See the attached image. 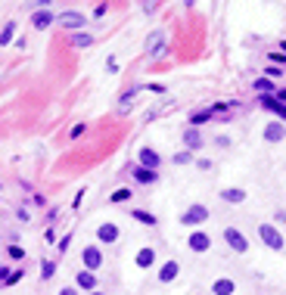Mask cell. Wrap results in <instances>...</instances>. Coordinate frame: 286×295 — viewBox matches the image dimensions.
<instances>
[{
    "label": "cell",
    "mask_w": 286,
    "mask_h": 295,
    "mask_svg": "<svg viewBox=\"0 0 286 295\" xmlns=\"http://www.w3.org/2000/svg\"><path fill=\"white\" fill-rule=\"evenodd\" d=\"M258 239L265 242L271 252H280L283 245H286V242H283V233L274 227V224H258Z\"/></svg>",
    "instance_id": "1"
},
{
    "label": "cell",
    "mask_w": 286,
    "mask_h": 295,
    "mask_svg": "<svg viewBox=\"0 0 286 295\" xmlns=\"http://www.w3.org/2000/svg\"><path fill=\"white\" fill-rule=\"evenodd\" d=\"M205 221H209V208L205 205H190L184 215H180V224H184V227H199Z\"/></svg>",
    "instance_id": "2"
},
{
    "label": "cell",
    "mask_w": 286,
    "mask_h": 295,
    "mask_svg": "<svg viewBox=\"0 0 286 295\" xmlns=\"http://www.w3.org/2000/svg\"><path fill=\"white\" fill-rule=\"evenodd\" d=\"M53 22H59V25H62V28H68V31H78V28H84V25H87V16L72 13V9H62V13L56 16Z\"/></svg>",
    "instance_id": "3"
},
{
    "label": "cell",
    "mask_w": 286,
    "mask_h": 295,
    "mask_svg": "<svg viewBox=\"0 0 286 295\" xmlns=\"http://www.w3.org/2000/svg\"><path fill=\"white\" fill-rule=\"evenodd\" d=\"M224 242H227V245H230V249H233L236 255H243V252H249V239H246V236H243V233H239L236 227H227V230H224Z\"/></svg>",
    "instance_id": "4"
},
{
    "label": "cell",
    "mask_w": 286,
    "mask_h": 295,
    "mask_svg": "<svg viewBox=\"0 0 286 295\" xmlns=\"http://www.w3.org/2000/svg\"><path fill=\"white\" fill-rule=\"evenodd\" d=\"M137 159H140V168H150V171H159V168H162V156H159L156 149H150V146H140Z\"/></svg>",
    "instance_id": "5"
},
{
    "label": "cell",
    "mask_w": 286,
    "mask_h": 295,
    "mask_svg": "<svg viewBox=\"0 0 286 295\" xmlns=\"http://www.w3.org/2000/svg\"><path fill=\"white\" fill-rule=\"evenodd\" d=\"M258 103H261V109L274 112V115H277V121H283V124H286V106H283L280 100H274L271 93H261V97H258Z\"/></svg>",
    "instance_id": "6"
},
{
    "label": "cell",
    "mask_w": 286,
    "mask_h": 295,
    "mask_svg": "<svg viewBox=\"0 0 286 295\" xmlns=\"http://www.w3.org/2000/svg\"><path fill=\"white\" fill-rule=\"evenodd\" d=\"M81 261H84V270H100V264H103V252L97 249V245H84V252H81Z\"/></svg>",
    "instance_id": "7"
},
{
    "label": "cell",
    "mask_w": 286,
    "mask_h": 295,
    "mask_svg": "<svg viewBox=\"0 0 286 295\" xmlns=\"http://www.w3.org/2000/svg\"><path fill=\"white\" fill-rule=\"evenodd\" d=\"M146 53H150V56H162L165 53V31H150V38H146Z\"/></svg>",
    "instance_id": "8"
},
{
    "label": "cell",
    "mask_w": 286,
    "mask_h": 295,
    "mask_svg": "<svg viewBox=\"0 0 286 295\" xmlns=\"http://www.w3.org/2000/svg\"><path fill=\"white\" fill-rule=\"evenodd\" d=\"M118 236H121V230H118V224H112V221H109V224H100V227H97V239H100L103 245H112Z\"/></svg>",
    "instance_id": "9"
},
{
    "label": "cell",
    "mask_w": 286,
    "mask_h": 295,
    "mask_svg": "<svg viewBox=\"0 0 286 295\" xmlns=\"http://www.w3.org/2000/svg\"><path fill=\"white\" fill-rule=\"evenodd\" d=\"M187 245H190V252H209L212 249V236L209 233H190Z\"/></svg>",
    "instance_id": "10"
},
{
    "label": "cell",
    "mask_w": 286,
    "mask_h": 295,
    "mask_svg": "<svg viewBox=\"0 0 286 295\" xmlns=\"http://www.w3.org/2000/svg\"><path fill=\"white\" fill-rule=\"evenodd\" d=\"M265 140H268V143H280V140H286V124L283 121H271L265 127Z\"/></svg>",
    "instance_id": "11"
},
{
    "label": "cell",
    "mask_w": 286,
    "mask_h": 295,
    "mask_svg": "<svg viewBox=\"0 0 286 295\" xmlns=\"http://www.w3.org/2000/svg\"><path fill=\"white\" fill-rule=\"evenodd\" d=\"M137 93H140V84L121 93V100H118V115H128V112L134 109V100H137Z\"/></svg>",
    "instance_id": "12"
},
{
    "label": "cell",
    "mask_w": 286,
    "mask_h": 295,
    "mask_svg": "<svg viewBox=\"0 0 286 295\" xmlns=\"http://www.w3.org/2000/svg\"><path fill=\"white\" fill-rule=\"evenodd\" d=\"M184 146H187V152L202 149V134H199V127H187V131H184Z\"/></svg>",
    "instance_id": "13"
},
{
    "label": "cell",
    "mask_w": 286,
    "mask_h": 295,
    "mask_svg": "<svg viewBox=\"0 0 286 295\" xmlns=\"http://www.w3.org/2000/svg\"><path fill=\"white\" fill-rule=\"evenodd\" d=\"M75 289H87V292H94V289H97V277L90 274V270H78V277H75Z\"/></svg>",
    "instance_id": "14"
},
{
    "label": "cell",
    "mask_w": 286,
    "mask_h": 295,
    "mask_svg": "<svg viewBox=\"0 0 286 295\" xmlns=\"http://www.w3.org/2000/svg\"><path fill=\"white\" fill-rule=\"evenodd\" d=\"M233 292H236V283L227 280V277H221V280L212 283V295H233Z\"/></svg>",
    "instance_id": "15"
},
{
    "label": "cell",
    "mask_w": 286,
    "mask_h": 295,
    "mask_svg": "<svg viewBox=\"0 0 286 295\" xmlns=\"http://www.w3.org/2000/svg\"><path fill=\"white\" fill-rule=\"evenodd\" d=\"M177 274H180V264H177V261H165V264H162V270H159V283H171V280H177Z\"/></svg>",
    "instance_id": "16"
},
{
    "label": "cell",
    "mask_w": 286,
    "mask_h": 295,
    "mask_svg": "<svg viewBox=\"0 0 286 295\" xmlns=\"http://www.w3.org/2000/svg\"><path fill=\"white\" fill-rule=\"evenodd\" d=\"M31 25L38 28V31H47V28L53 25V13H50V9H41V13H34V16H31Z\"/></svg>",
    "instance_id": "17"
},
{
    "label": "cell",
    "mask_w": 286,
    "mask_h": 295,
    "mask_svg": "<svg viewBox=\"0 0 286 295\" xmlns=\"http://www.w3.org/2000/svg\"><path fill=\"white\" fill-rule=\"evenodd\" d=\"M131 174H134V180H137V183H146V186H150V183H156V180H159V171H150V168H140V165H137V168H134Z\"/></svg>",
    "instance_id": "18"
},
{
    "label": "cell",
    "mask_w": 286,
    "mask_h": 295,
    "mask_svg": "<svg viewBox=\"0 0 286 295\" xmlns=\"http://www.w3.org/2000/svg\"><path fill=\"white\" fill-rule=\"evenodd\" d=\"M221 199L230 202V205H239V202H246V190H239V186H227V190H221Z\"/></svg>",
    "instance_id": "19"
},
{
    "label": "cell",
    "mask_w": 286,
    "mask_h": 295,
    "mask_svg": "<svg viewBox=\"0 0 286 295\" xmlns=\"http://www.w3.org/2000/svg\"><path fill=\"white\" fill-rule=\"evenodd\" d=\"M134 261H137V267H140V270H146V267H153V264H156V252L150 249V245H146V249H140V252H137V258H134Z\"/></svg>",
    "instance_id": "20"
},
{
    "label": "cell",
    "mask_w": 286,
    "mask_h": 295,
    "mask_svg": "<svg viewBox=\"0 0 286 295\" xmlns=\"http://www.w3.org/2000/svg\"><path fill=\"white\" fill-rule=\"evenodd\" d=\"M212 118H215L212 106H209V109H202V112H193V115H190V127H202L205 121H212Z\"/></svg>",
    "instance_id": "21"
},
{
    "label": "cell",
    "mask_w": 286,
    "mask_h": 295,
    "mask_svg": "<svg viewBox=\"0 0 286 295\" xmlns=\"http://www.w3.org/2000/svg\"><path fill=\"white\" fill-rule=\"evenodd\" d=\"M134 221H140L143 227H156V224H159L153 211H143V208H134Z\"/></svg>",
    "instance_id": "22"
},
{
    "label": "cell",
    "mask_w": 286,
    "mask_h": 295,
    "mask_svg": "<svg viewBox=\"0 0 286 295\" xmlns=\"http://www.w3.org/2000/svg\"><path fill=\"white\" fill-rule=\"evenodd\" d=\"M16 22H6V25H3V31H0V47H9V41H13L16 38Z\"/></svg>",
    "instance_id": "23"
},
{
    "label": "cell",
    "mask_w": 286,
    "mask_h": 295,
    "mask_svg": "<svg viewBox=\"0 0 286 295\" xmlns=\"http://www.w3.org/2000/svg\"><path fill=\"white\" fill-rule=\"evenodd\" d=\"M168 109H174V103H171V100H168V103H159V106H153V109H150V115H146V121H153L156 115H162V112H168Z\"/></svg>",
    "instance_id": "24"
},
{
    "label": "cell",
    "mask_w": 286,
    "mask_h": 295,
    "mask_svg": "<svg viewBox=\"0 0 286 295\" xmlns=\"http://www.w3.org/2000/svg\"><path fill=\"white\" fill-rule=\"evenodd\" d=\"M128 199H131V190H124V186H121V190H115V193H112V196H109V202H115V205H121V202H128Z\"/></svg>",
    "instance_id": "25"
},
{
    "label": "cell",
    "mask_w": 286,
    "mask_h": 295,
    "mask_svg": "<svg viewBox=\"0 0 286 295\" xmlns=\"http://www.w3.org/2000/svg\"><path fill=\"white\" fill-rule=\"evenodd\" d=\"M258 93H271L274 90V81H268V78H255V84H252Z\"/></svg>",
    "instance_id": "26"
},
{
    "label": "cell",
    "mask_w": 286,
    "mask_h": 295,
    "mask_svg": "<svg viewBox=\"0 0 286 295\" xmlns=\"http://www.w3.org/2000/svg\"><path fill=\"white\" fill-rule=\"evenodd\" d=\"M174 165H190L193 162V152H187V149H180V152H174V159H171Z\"/></svg>",
    "instance_id": "27"
},
{
    "label": "cell",
    "mask_w": 286,
    "mask_h": 295,
    "mask_svg": "<svg viewBox=\"0 0 286 295\" xmlns=\"http://www.w3.org/2000/svg\"><path fill=\"white\" fill-rule=\"evenodd\" d=\"M72 44L75 47H94V38H90V34H75Z\"/></svg>",
    "instance_id": "28"
},
{
    "label": "cell",
    "mask_w": 286,
    "mask_h": 295,
    "mask_svg": "<svg viewBox=\"0 0 286 295\" xmlns=\"http://www.w3.org/2000/svg\"><path fill=\"white\" fill-rule=\"evenodd\" d=\"M53 274H56V264H53V261H44V264H41V277H44V280H50Z\"/></svg>",
    "instance_id": "29"
},
{
    "label": "cell",
    "mask_w": 286,
    "mask_h": 295,
    "mask_svg": "<svg viewBox=\"0 0 286 295\" xmlns=\"http://www.w3.org/2000/svg\"><path fill=\"white\" fill-rule=\"evenodd\" d=\"M9 258H13V261H22V258H25V249H19V245H9Z\"/></svg>",
    "instance_id": "30"
},
{
    "label": "cell",
    "mask_w": 286,
    "mask_h": 295,
    "mask_svg": "<svg viewBox=\"0 0 286 295\" xmlns=\"http://www.w3.org/2000/svg\"><path fill=\"white\" fill-rule=\"evenodd\" d=\"M68 242H72V233H65V236H62V239H59V242H56V249H59V252H68Z\"/></svg>",
    "instance_id": "31"
},
{
    "label": "cell",
    "mask_w": 286,
    "mask_h": 295,
    "mask_svg": "<svg viewBox=\"0 0 286 295\" xmlns=\"http://www.w3.org/2000/svg\"><path fill=\"white\" fill-rule=\"evenodd\" d=\"M265 72H268L265 78L271 81V78H280V75H283V68H277V65H268V68H265Z\"/></svg>",
    "instance_id": "32"
},
{
    "label": "cell",
    "mask_w": 286,
    "mask_h": 295,
    "mask_svg": "<svg viewBox=\"0 0 286 295\" xmlns=\"http://www.w3.org/2000/svg\"><path fill=\"white\" fill-rule=\"evenodd\" d=\"M106 72H112V75L118 72V59H115V56H109V59H106Z\"/></svg>",
    "instance_id": "33"
},
{
    "label": "cell",
    "mask_w": 286,
    "mask_h": 295,
    "mask_svg": "<svg viewBox=\"0 0 286 295\" xmlns=\"http://www.w3.org/2000/svg\"><path fill=\"white\" fill-rule=\"evenodd\" d=\"M19 280H22V270H16V274H9V277H6V286H16Z\"/></svg>",
    "instance_id": "34"
},
{
    "label": "cell",
    "mask_w": 286,
    "mask_h": 295,
    "mask_svg": "<svg viewBox=\"0 0 286 295\" xmlns=\"http://www.w3.org/2000/svg\"><path fill=\"white\" fill-rule=\"evenodd\" d=\"M9 274H13V270H9V267H3V264H0V283H6V277Z\"/></svg>",
    "instance_id": "35"
},
{
    "label": "cell",
    "mask_w": 286,
    "mask_h": 295,
    "mask_svg": "<svg viewBox=\"0 0 286 295\" xmlns=\"http://www.w3.org/2000/svg\"><path fill=\"white\" fill-rule=\"evenodd\" d=\"M56 295H78V289H75V286H65V289H59Z\"/></svg>",
    "instance_id": "36"
},
{
    "label": "cell",
    "mask_w": 286,
    "mask_h": 295,
    "mask_svg": "<svg viewBox=\"0 0 286 295\" xmlns=\"http://www.w3.org/2000/svg\"><path fill=\"white\" fill-rule=\"evenodd\" d=\"M277 100H280V103L286 106V87H280V90H277Z\"/></svg>",
    "instance_id": "37"
},
{
    "label": "cell",
    "mask_w": 286,
    "mask_h": 295,
    "mask_svg": "<svg viewBox=\"0 0 286 295\" xmlns=\"http://www.w3.org/2000/svg\"><path fill=\"white\" fill-rule=\"evenodd\" d=\"M271 59H274V62H286V56H283V53H271Z\"/></svg>",
    "instance_id": "38"
},
{
    "label": "cell",
    "mask_w": 286,
    "mask_h": 295,
    "mask_svg": "<svg viewBox=\"0 0 286 295\" xmlns=\"http://www.w3.org/2000/svg\"><path fill=\"white\" fill-rule=\"evenodd\" d=\"M277 221H280V224H286V211H277Z\"/></svg>",
    "instance_id": "39"
},
{
    "label": "cell",
    "mask_w": 286,
    "mask_h": 295,
    "mask_svg": "<svg viewBox=\"0 0 286 295\" xmlns=\"http://www.w3.org/2000/svg\"><path fill=\"white\" fill-rule=\"evenodd\" d=\"M280 47H283V50H280V53H283V56H286V41H283V44H280Z\"/></svg>",
    "instance_id": "40"
},
{
    "label": "cell",
    "mask_w": 286,
    "mask_h": 295,
    "mask_svg": "<svg viewBox=\"0 0 286 295\" xmlns=\"http://www.w3.org/2000/svg\"><path fill=\"white\" fill-rule=\"evenodd\" d=\"M90 295H103V292H97V289H94V292H90Z\"/></svg>",
    "instance_id": "41"
}]
</instances>
